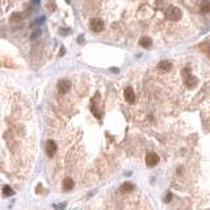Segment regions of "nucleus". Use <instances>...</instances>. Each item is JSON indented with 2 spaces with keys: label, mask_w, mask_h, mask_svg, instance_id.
Segmentation results:
<instances>
[{
  "label": "nucleus",
  "mask_w": 210,
  "mask_h": 210,
  "mask_svg": "<svg viewBox=\"0 0 210 210\" xmlns=\"http://www.w3.org/2000/svg\"><path fill=\"white\" fill-rule=\"evenodd\" d=\"M71 89V83H70V80H60L59 81V84H58V91H59V93H62V94H64V93H67L68 91Z\"/></svg>",
  "instance_id": "39448f33"
},
{
  "label": "nucleus",
  "mask_w": 210,
  "mask_h": 210,
  "mask_svg": "<svg viewBox=\"0 0 210 210\" xmlns=\"http://www.w3.org/2000/svg\"><path fill=\"white\" fill-rule=\"evenodd\" d=\"M183 75H184V79H185V83L188 87H196L197 84V79L194 78L193 75H190V72H189V68H185V70L183 71Z\"/></svg>",
  "instance_id": "7ed1b4c3"
},
{
  "label": "nucleus",
  "mask_w": 210,
  "mask_h": 210,
  "mask_svg": "<svg viewBox=\"0 0 210 210\" xmlns=\"http://www.w3.org/2000/svg\"><path fill=\"white\" fill-rule=\"evenodd\" d=\"M46 152H47V155H49L50 158L57 152V143H55L52 139H49V141L46 142Z\"/></svg>",
  "instance_id": "423d86ee"
},
{
  "label": "nucleus",
  "mask_w": 210,
  "mask_h": 210,
  "mask_svg": "<svg viewBox=\"0 0 210 210\" xmlns=\"http://www.w3.org/2000/svg\"><path fill=\"white\" fill-rule=\"evenodd\" d=\"M201 49L204 50V51L206 52L207 55H210V46H209L207 43H202V45H201Z\"/></svg>",
  "instance_id": "4468645a"
},
{
  "label": "nucleus",
  "mask_w": 210,
  "mask_h": 210,
  "mask_svg": "<svg viewBox=\"0 0 210 210\" xmlns=\"http://www.w3.org/2000/svg\"><path fill=\"white\" fill-rule=\"evenodd\" d=\"M3 194L4 196H12L13 194V190L9 185H3Z\"/></svg>",
  "instance_id": "ddd939ff"
},
{
  "label": "nucleus",
  "mask_w": 210,
  "mask_h": 210,
  "mask_svg": "<svg viewBox=\"0 0 210 210\" xmlns=\"http://www.w3.org/2000/svg\"><path fill=\"white\" fill-rule=\"evenodd\" d=\"M171 67H172V64H171V62H167V60H163V62L159 63V68L163 71H169Z\"/></svg>",
  "instance_id": "9b49d317"
},
{
  "label": "nucleus",
  "mask_w": 210,
  "mask_h": 210,
  "mask_svg": "<svg viewBox=\"0 0 210 210\" xmlns=\"http://www.w3.org/2000/svg\"><path fill=\"white\" fill-rule=\"evenodd\" d=\"M171 198H172V194L168 193V194H167V197H165V202H169V201H171Z\"/></svg>",
  "instance_id": "2eb2a0df"
},
{
  "label": "nucleus",
  "mask_w": 210,
  "mask_h": 210,
  "mask_svg": "<svg viewBox=\"0 0 210 210\" xmlns=\"http://www.w3.org/2000/svg\"><path fill=\"white\" fill-rule=\"evenodd\" d=\"M89 26H91L92 32H94V33H100V32L104 30V21L100 20V18H92Z\"/></svg>",
  "instance_id": "f03ea898"
},
{
  "label": "nucleus",
  "mask_w": 210,
  "mask_h": 210,
  "mask_svg": "<svg viewBox=\"0 0 210 210\" xmlns=\"http://www.w3.org/2000/svg\"><path fill=\"white\" fill-rule=\"evenodd\" d=\"M134 190V185L130 183H123L122 185L120 186V192H122V193H130V192Z\"/></svg>",
  "instance_id": "1a4fd4ad"
},
{
  "label": "nucleus",
  "mask_w": 210,
  "mask_h": 210,
  "mask_svg": "<svg viewBox=\"0 0 210 210\" xmlns=\"http://www.w3.org/2000/svg\"><path fill=\"white\" fill-rule=\"evenodd\" d=\"M167 18L171 21H177L181 18V9L177 7H169L167 9Z\"/></svg>",
  "instance_id": "f257e3e1"
},
{
  "label": "nucleus",
  "mask_w": 210,
  "mask_h": 210,
  "mask_svg": "<svg viewBox=\"0 0 210 210\" xmlns=\"http://www.w3.org/2000/svg\"><path fill=\"white\" fill-rule=\"evenodd\" d=\"M200 12L202 15H206V13L210 12V0H204L200 5Z\"/></svg>",
  "instance_id": "6e6552de"
},
{
  "label": "nucleus",
  "mask_w": 210,
  "mask_h": 210,
  "mask_svg": "<svg viewBox=\"0 0 210 210\" xmlns=\"http://www.w3.org/2000/svg\"><path fill=\"white\" fill-rule=\"evenodd\" d=\"M123 94H125V99H126V101H127V102L133 104V102L135 101V93H134V91H133V88H131V87H126Z\"/></svg>",
  "instance_id": "0eeeda50"
},
{
  "label": "nucleus",
  "mask_w": 210,
  "mask_h": 210,
  "mask_svg": "<svg viewBox=\"0 0 210 210\" xmlns=\"http://www.w3.org/2000/svg\"><path fill=\"white\" fill-rule=\"evenodd\" d=\"M72 188H74L72 178H64V181H63V189H64V190H71Z\"/></svg>",
  "instance_id": "9d476101"
},
{
  "label": "nucleus",
  "mask_w": 210,
  "mask_h": 210,
  "mask_svg": "<svg viewBox=\"0 0 210 210\" xmlns=\"http://www.w3.org/2000/svg\"><path fill=\"white\" fill-rule=\"evenodd\" d=\"M158 162H159V155L156 154V152H148V154L146 155V164L148 165V167H154V165L158 164Z\"/></svg>",
  "instance_id": "20e7f679"
},
{
  "label": "nucleus",
  "mask_w": 210,
  "mask_h": 210,
  "mask_svg": "<svg viewBox=\"0 0 210 210\" xmlns=\"http://www.w3.org/2000/svg\"><path fill=\"white\" fill-rule=\"evenodd\" d=\"M139 43H141V46H143V47H150L152 45V41H151V38H148V37H143Z\"/></svg>",
  "instance_id": "f8f14e48"
}]
</instances>
